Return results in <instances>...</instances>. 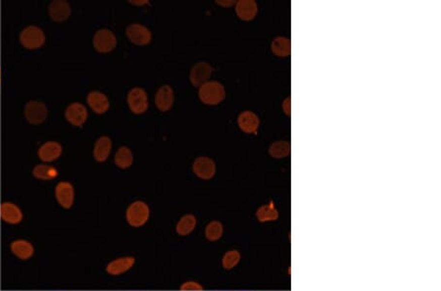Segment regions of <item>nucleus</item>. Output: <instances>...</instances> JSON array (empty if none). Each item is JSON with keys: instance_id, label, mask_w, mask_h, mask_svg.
Instances as JSON below:
<instances>
[{"instance_id": "obj_1", "label": "nucleus", "mask_w": 441, "mask_h": 291, "mask_svg": "<svg viewBox=\"0 0 441 291\" xmlns=\"http://www.w3.org/2000/svg\"><path fill=\"white\" fill-rule=\"evenodd\" d=\"M198 95L200 100L206 105H218L226 97V90L219 82L208 81L199 87Z\"/></svg>"}, {"instance_id": "obj_2", "label": "nucleus", "mask_w": 441, "mask_h": 291, "mask_svg": "<svg viewBox=\"0 0 441 291\" xmlns=\"http://www.w3.org/2000/svg\"><path fill=\"white\" fill-rule=\"evenodd\" d=\"M150 217V209L143 201H135L128 207L126 218L130 225L139 227L147 223Z\"/></svg>"}, {"instance_id": "obj_3", "label": "nucleus", "mask_w": 441, "mask_h": 291, "mask_svg": "<svg viewBox=\"0 0 441 291\" xmlns=\"http://www.w3.org/2000/svg\"><path fill=\"white\" fill-rule=\"evenodd\" d=\"M20 42L27 49H37L44 44L45 35L40 28L30 26L20 34Z\"/></svg>"}, {"instance_id": "obj_4", "label": "nucleus", "mask_w": 441, "mask_h": 291, "mask_svg": "<svg viewBox=\"0 0 441 291\" xmlns=\"http://www.w3.org/2000/svg\"><path fill=\"white\" fill-rule=\"evenodd\" d=\"M92 44L96 51L108 53L116 48L117 38L112 31L108 29H100L93 35Z\"/></svg>"}, {"instance_id": "obj_5", "label": "nucleus", "mask_w": 441, "mask_h": 291, "mask_svg": "<svg viewBox=\"0 0 441 291\" xmlns=\"http://www.w3.org/2000/svg\"><path fill=\"white\" fill-rule=\"evenodd\" d=\"M127 101L131 111L136 115L143 114L148 109L147 93L141 87L132 88L128 93Z\"/></svg>"}, {"instance_id": "obj_6", "label": "nucleus", "mask_w": 441, "mask_h": 291, "mask_svg": "<svg viewBox=\"0 0 441 291\" xmlns=\"http://www.w3.org/2000/svg\"><path fill=\"white\" fill-rule=\"evenodd\" d=\"M126 34L131 42L138 46L147 45L151 42L152 39L151 31L141 24L129 25L126 29Z\"/></svg>"}, {"instance_id": "obj_7", "label": "nucleus", "mask_w": 441, "mask_h": 291, "mask_svg": "<svg viewBox=\"0 0 441 291\" xmlns=\"http://www.w3.org/2000/svg\"><path fill=\"white\" fill-rule=\"evenodd\" d=\"M48 109L44 103L33 100L25 106V117L30 124L39 125L47 118Z\"/></svg>"}, {"instance_id": "obj_8", "label": "nucleus", "mask_w": 441, "mask_h": 291, "mask_svg": "<svg viewBox=\"0 0 441 291\" xmlns=\"http://www.w3.org/2000/svg\"><path fill=\"white\" fill-rule=\"evenodd\" d=\"M212 72L213 68L208 62L201 61L196 63L189 73V81L191 85L195 87H200L208 82V80L212 76Z\"/></svg>"}, {"instance_id": "obj_9", "label": "nucleus", "mask_w": 441, "mask_h": 291, "mask_svg": "<svg viewBox=\"0 0 441 291\" xmlns=\"http://www.w3.org/2000/svg\"><path fill=\"white\" fill-rule=\"evenodd\" d=\"M193 172L202 180H211L216 173V164L209 157H198L192 165Z\"/></svg>"}, {"instance_id": "obj_10", "label": "nucleus", "mask_w": 441, "mask_h": 291, "mask_svg": "<svg viewBox=\"0 0 441 291\" xmlns=\"http://www.w3.org/2000/svg\"><path fill=\"white\" fill-rule=\"evenodd\" d=\"M65 117L73 126L82 127L88 117L87 109L82 103H72L69 105L65 111Z\"/></svg>"}, {"instance_id": "obj_11", "label": "nucleus", "mask_w": 441, "mask_h": 291, "mask_svg": "<svg viewBox=\"0 0 441 291\" xmlns=\"http://www.w3.org/2000/svg\"><path fill=\"white\" fill-rule=\"evenodd\" d=\"M175 102L174 89L169 85L161 86L155 94V105L161 112H167Z\"/></svg>"}, {"instance_id": "obj_12", "label": "nucleus", "mask_w": 441, "mask_h": 291, "mask_svg": "<svg viewBox=\"0 0 441 291\" xmlns=\"http://www.w3.org/2000/svg\"><path fill=\"white\" fill-rule=\"evenodd\" d=\"M55 197L58 203L65 209H70L74 204L75 190L68 182H61L55 188Z\"/></svg>"}, {"instance_id": "obj_13", "label": "nucleus", "mask_w": 441, "mask_h": 291, "mask_svg": "<svg viewBox=\"0 0 441 291\" xmlns=\"http://www.w3.org/2000/svg\"><path fill=\"white\" fill-rule=\"evenodd\" d=\"M86 102L96 114H104L110 108V102L108 97L100 91H90L87 94Z\"/></svg>"}, {"instance_id": "obj_14", "label": "nucleus", "mask_w": 441, "mask_h": 291, "mask_svg": "<svg viewBox=\"0 0 441 291\" xmlns=\"http://www.w3.org/2000/svg\"><path fill=\"white\" fill-rule=\"evenodd\" d=\"M49 16L54 22H64L71 16L72 10L67 1L56 0L52 1L48 8Z\"/></svg>"}, {"instance_id": "obj_15", "label": "nucleus", "mask_w": 441, "mask_h": 291, "mask_svg": "<svg viewBox=\"0 0 441 291\" xmlns=\"http://www.w3.org/2000/svg\"><path fill=\"white\" fill-rule=\"evenodd\" d=\"M136 259L132 256L117 258L106 266V272L111 275H120L133 268Z\"/></svg>"}, {"instance_id": "obj_16", "label": "nucleus", "mask_w": 441, "mask_h": 291, "mask_svg": "<svg viewBox=\"0 0 441 291\" xmlns=\"http://www.w3.org/2000/svg\"><path fill=\"white\" fill-rule=\"evenodd\" d=\"M0 216L5 223L17 224L23 220V213L17 205L11 202H4L0 206Z\"/></svg>"}, {"instance_id": "obj_17", "label": "nucleus", "mask_w": 441, "mask_h": 291, "mask_svg": "<svg viewBox=\"0 0 441 291\" xmlns=\"http://www.w3.org/2000/svg\"><path fill=\"white\" fill-rule=\"evenodd\" d=\"M62 146L56 141H48L38 149V156L43 162H52L57 160L62 154Z\"/></svg>"}, {"instance_id": "obj_18", "label": "nucleus", "mask_w": 441, "mask_h": 291, "mask_svg": "<svg viewBox=\"0 0 441 291\" xmlns=\"http://www.w3.org/2000/svg\"><path fill=\"white\" fill-rule=\"evenodd\" d=\"M238 126L246 134H255L260 126L258 116L251 111H244L238 116Z\"/></svg>"}, {"instance_id": "obj_19", "label": "nucleus", "mask_w": 441, "mask_h": 291, "mask_svg": "<svg viewBox=\"0 0 441 291\" xmlns=\"http://www.w3.org/2000/svg\"><path fill=\"white\" fill-rule=\"evenodd\" d=\"M236 12L241 20L251 21L256 17L258 12L257 3L253 0H240L236 5Z\"/></svg>"}, {"instance_id": "obj_20", "label": "nucleus", "mask_w": 441, "mask_h": 291, "mask_svg": "<svg viewBox=\"0 0 441 291\" xmlns=\"http://www.w3.org/2000/svg\"><path fill=\"white\" fill-rule=\"evenodd\" d=\"M12 253L21 260H28L33 257L34 248L33 244L28 240H14L10 245Z\"/></svg>"}, {"instance_id": "obj_21", "label": "nucleus", "mask_w": 441, "mask_h": 291, "mask_svg": "<svg viewBox=\"0 0 441 291\" xmlns=\"http://www.w3.org/2000/svg\"><path fill=\"white\" fill-rule=\"evenodd\" d=\"M112 150V140L110 137H99L93 148V157L97 162H105Z\"/></svg>"}, {"instance_id": "obj_22", "label": "nucleus", "mask_w": 441, "mask_h": 291, "mask_svg": "<svg viewBox=\"0 0 441 291\" xmlns=\"http://www.w3.org/2000/svg\"><path fill=\"white\" fill-rule=\"evenodd\" d=\"M196 223H197V220H196L194 215L187 214V215L183 216L177 223V226H176L177 234L181 237H186V236L190 235L194 230Z\"/></svg>"}, {"instance_id": "obj_23", "label": "nucleus", "mask_w": 441, "mask_h": 291, "mask_svg": "<svg viewBox=\"0 0 441 291\" xmlns=\"http://www.w3.org/2000/svg\"><path fill=\"white\" fill-rule=\"evenodd\" d=\"M114 161L120 169H129L134 163V154L129 147L122 146L117 150Z\"/></svg>"}, {"instance_id": "obj_24", "label": "nucleus", "mask_w": 441, "mask_h": 291, "mask_svg": "<svg viewBox=\"0 0 441 291\" xmlns=\"http://www.w3.org/2000/svg\"><path fill=\"white\" fill-rule=\"evenodd\" d=\"M271 51L280 57H287L290 54V41L284 36L275 37L271 42Z\"/></svg>"}, {"instance_id": "obj_25", "label": "nucleus", "mask_w": 441, "mask_h": 291, "mask_svg": "<svg viewBox=\"0 0 441 291\" xmlns=\"http://www.w3.org/2000/svg\"><path fill=\"white\" fill-rule=\"evenodd\" d=\"M33 174L37 180L50 181L58 176V171L50 165H36L33 170Z\"/></svg>"}, {"instance_id": "obj_26", "label": "nucleus", "mask_w": 441, "mask_h": 291, "mask_svg": "<svg viewBox=\"0 0 441 291\" xmlns=\"http://www.w3.org/2000/svg\"><path fill=\"white\" fill-rule=\"evenodd\" d=\"M256 216L260 222H270L275 221L279 218V212L274 208L273 203L263 205L257 210Z\"/></svg>"}, {"instance_id": "obj_27", "label": "nucleus", "mask_w": 441, "mask_h": 291, "mask_svg": "<svg viewBox=\"0 0 441 291\" xmlns=\"http://www.w3.org/2000/svg\"><path fill=\"white\" fill-rule=\"evenodd\" d=\"M224 232L223 224L219 221H212L207 224L205 228V237L210 241L220 240Z\"/></svg>"}, {"instance_id": "obj_28", "label": "nucleus", "mask_w": 441, "mask_h": 291, "mask_svg": "<svg viewBox=\"0 0 441 291\" xmlns=\"http://www.w3.org/2000/svg\"><path fill=\"white\" fill-rule=\"evenodd\" d=\"M269 152L273 158H285L290 152V145L288 141H277L270 146Z\"/></svg>"}, {"instance_id": "obj_29", "label": "nucleus", "mask_w": 441, "mask_h": 291, "mask_svg": "<svg viewBox=\"0 0 441 291\" xmlns=\"http://www.w3.org/2000/svg\"><path fill=\"white\" fill-rule=\"evenodd\" d=\"M239 260H240L239 252L237 250H231L224 255L222 264L226 270H232L238 265Z\"/></svg>"}, {"instance_id": "obj_30", "label": "nucleus", "mask_w": 441, "mask_h": 291, "mask_svg": "<svg viewBox=\"0 0 441 291\" xmlns=\"http://www.w3.org/2000/svg\"><path fill=\"white\" fill-rule=\"evenodd\" d=\"M181 290H202L203 287L195 281H187L181 287Z\"/></svg>"}, {"instance_id": "obj_31", "label": "nucleus", "mask_w": 441, "mask_h": 291, "mask_svg": "<svg viewBox=\"0 0 441 291\" xmlns=\"http://www.w3.org/2000/svg\"><path fill=\"white\" fill-rule=\"evenodd\" d=\"M131 4H133V5H137V6H142V5H145V4H148V1L147 0H143V1H140V0H136V1H129Z\"/></svg>"}, {"instance_id": "obj_32", "label": "nucleus", "mask_w": 441, "mask_h": 291, "mask_svg": "<svg viewBox=\"0 0 441 291\" xmlns=\"http://www.w3.org/2000/svg\"><path fill=\"white\" fill-rule=\"evenodd\" d=\"M217 3L220 6H225V7H230L233 4H235V1H217Z\"/></svg>"}]
</instances>
